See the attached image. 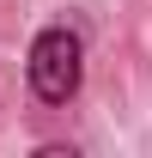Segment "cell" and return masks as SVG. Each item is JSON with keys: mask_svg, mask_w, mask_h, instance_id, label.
Returning a JSON list of instances; mask_svg holds the SVG:
<instances>
[{"mask_svg": "<svg viewBox=\"0 0 152 158\" xmlns=\"http://www.w3.org/2000/svg\"><path fill=\"white\" fill-rule=\"evenodd\" d=\"M24 73H31V91L49 110H67L79 98V85H85V43H79V31L73 24H43L37 37H31Z\"/></svg>", "mask_w": 152, "mask_h": 158, "instance_id": "cell-1", "label": "cell"}]
</instances>
